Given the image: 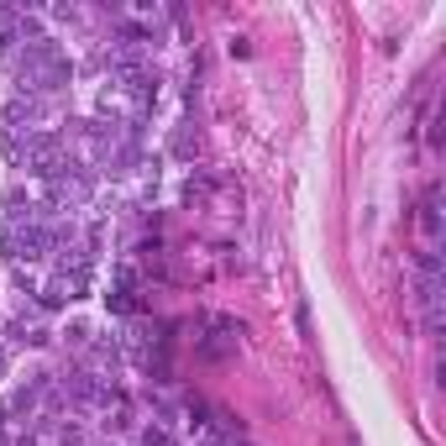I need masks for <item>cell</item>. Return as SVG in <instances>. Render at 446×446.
Segmentation results:
<instances>
[{"label": "cell", "instance_id": "obj_6", "mask_svg": "<svg viewBox=\"0 0 446 446\" xmlns=\"http://www.w3.org/2000/svg\"><path fill=\"white\" fill-rule=\"evenodd\" d=\"M16 446H37V436H32V431H26V436H16Z\"/></svg>", "mask_w": 446, "mask_h": 446}, {"label": "cell", "instance_id": "obj_3", "mask_svg": "<svg viewBox=\"0 0 446 446\" xmlns=\"http://www.w3.org/2000/svg\"><path fill=\"white\" fill-rule=\"evenodd\" d=\"M63 336H69L74 347H84V341H90V326H84V320H69V331H63Z\"/></svg>", "mask_w": 446, "mask_h": 446}, {"label": "cell", "instance_id": "obj_2", "mask_svg": "<svg viewBox=\"0 0 446 446\" xmlns=\"http://www.w3.org/2000/svg\"><path fill=\"white\" fill-rule=\"evenodd\" d=\"M142 446H174V436H168L163 425H147V431H142Z\"/></svg>", "mask_w": 446, "mask_h": 446}, {"label": "cell", "instance_id": "obj_5", "mask_svg": "<svg viewBox=\"0 0 446 446\" xmlns=\"http://www.w3.org/2000/svg\"><path fill=\"white\" fill-rule=\"evenodd\" d=\"M58 446H84V431H79V425H63V431H58Z\"/></svg>", "mask_w": 446, "mask_h": 446}, {"label": "cell", "instance_id": "obj_1", "mask_svg": "<svg viewBox=\"0 0 446 446\" xmlns=\"http://www.w3.org/2000/svg\"><path fill=\"white\" fill-rule=\"evenodd\" d=\"M420 226H425V236H436V231H441V210H436V189H425V200H420Z\"/></svg>", "mask_w": 446, "mask_h": 446}, {"label": "cell", "instance_id": "obj_4", "mask_svg": "<svg viewBox=\"0 0 446 446\" xmlns=\"http://www.w3.org/2000/svg\"><path fill=\"white\" fill-rule=\"evenodd\" d=\"M131 425H137V420H131V410H116V415L106 420V431H131Z\"/></svg>", "mask_w": 446, "mask_h": 446}]
</instances>
